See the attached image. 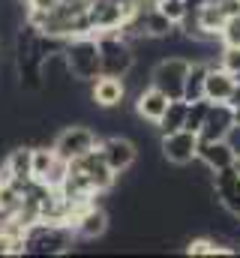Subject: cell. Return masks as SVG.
Listing matches in <instances>:
<instances>
[{
  "instance_id": "cell-17",
  "label": "cell",
  "mask_w": 240,
  "mask_h": 258,
  "mask_svg": "<svg viewBox=\"0 0 240 258\" xmlns=\"http://www.w3.org/2000/svg\"><path fill=\"white\" fill-rule=\"evenodd\" d=\"M207 60H189V72L183 78V99L186 102H195V99H204V78H207Z\"/></svg>"
},
{
  "instance_id": "cell-22",
  "label": "cell",
  "mask_w": 240,
  "mask_h": 258,
  "mask_svg": "<svg viewBox=\"0 0 240 258\" xmlns=\"http://www.w3.org/2000/svg\"><path fill=\"white\" fill-rule=\"evenodd\" d=\"M156 9H159L165 18H171L174 24H180L192 6H189V0H159V3H156Z\"/></svg>"
},
{
  "instance_id": "cell-28",
  "label": "cell",
  "mask_w": 240,
  "mask_h": 258,
  "mask_svg": "<svg viewBox=\"0 0 240 258\" xmlns=\"http://www.w3.org/2000/svg\"><path fill=\"white\" fill-rule=\"evenodd\" d=\"M234 126H240V105L234 108Z\"/></svg>"
},
{
  "instance_id": "cell-3",
  "label": "cell",
  "mask_w": 240,
  "mask_h": 258,
  "mask_svg": "<svg viewBox=\"0 0 240 258\" xmlns=\"http://www.w3.org/2000/svg\"><path fill=\"white\" fill-rule=\"evenodd\" d=\"M99 42V60H102V75H117L126 78L129 69L135 66V51L129 45V39L120 30H99L93 33Z\"/></svg>"
},
{
  "instance_id": "cell-26",
  "label": "cell",
  "mask_w": 240,
  "mask_h": 258,
  "mask_svg": "<svg viewBox=\"0 0 240 258\" xmlns=\"http://www.w3.org/2000/svg\"><path fill=\"white\" fill-rule=\"evenodd\" d=\"M228 105H231V108H237L240 105V81L234 84V90H231V96H228Z\"/></svg>"
},
{
  "instance_id": "cell-30",
  "label": "cell",
  "mask_w": 240,
  "mask_h": 258,
  "mask_svg": "<svg viewBox=\"0 0 240 258\" xmlns=\"http://www.w3.org/2000/svg\"><path fill=\"white\" fill-rule=\"evenodd\" d=\"M3 219H6V213H3V210H0V222H3Z\"/></svg>"
},
{
  "instance_id": "cell-7",
  "label": "cell",
  "mask_w": 240,
  "mask_h": 258,
  "mask_svg": "<svg viewBox=\"0 0 240 258\" xmlns=\"http://www.w3.org/2000/svg\"><path fill=\"white\" fill-rule=\"evenodd\" d=\"M198 144H201V138H198V132H192V129H177V132H168V135H162V156L171 162V165H189V162H195L198 159Z\"/></svg>"
},
{
  "instance_id": "cell-24",
  "label": "cell",
  "mask_w": 240,
  "mask_h": 258,
  "mask_svg": "<svg viewBox=\"0 0 240 258\" xmlns=\"http://www.w3.org/2000/svg\"><path fill=\"white\" fill-rule=\"evenodd\" d=\"M219 66H225L228 72H237V69H240V48H234V45H222Z\"/></svg>"
},
{
  "instance_id": "cell-1",
  "label": "cell",
  "mask_w": 240,
  "mask_h": 258,
  "mask_svg": "<svg viewBox=\"0 0 240 258\" xmlns=\"http://www.w3.org/2000/svg\"><path fill=\"white\" fill-rule=\"evenodd\" d=\"M63 57L69 66V75L75 81H93L102 75V60H99V42L93 33L72 36L63 42Z\"/></svg>"
},
{
  "instance_id": "cell-11",
  "label": "cell",
  "mask_w": 240,
  "mask_h": 258,
  "mask_svg": "<svg viewBox=\"0 0 240 258\" xmlns=\"http://www.w3.org/2000/svg\"><path fill=\"white\" fill-rule=\"evenodd\" d=\"M69 228H72V234H75L78 240H96V237H102V234L108 231V213L93 201V204H87V207L69 222Z\"/></svg>"
},
{
  "instance_id": "cell-32",
  "label": "cell",
  "mask_w": 240,
  "mask_h": 258,
  "mask_svg": "<svg viewBox=\"0 0 240 258\" xmlns=\"http://www.w3.org/2000/svg\"><path fill=\"white\" fill-rule=\"evenodd\" d=\"M18 3H27V0H18Z\"/></svg>"
},
{
  "instance_id": "cell-23",
  "label": "cell",
  "mask_w": 240,
  "mask_h": 258,
  "mask_svg": "<svg viewBox=\"0 0 240 258\" xmlns=\"http://www.w3.org/2000/svg\"><path fill=\"white\" fill-rule=\"evenodd\" d=\"M219 42L240 48V12L225 18V24H222V30H219Z\"/></svg>"
},
{
  "instance_id": "cell-15",
  "label": "cell",
  "mask_w": 240,
  "mask_h": 258,
  "mask_svg": "<svg viewBox=\"0 0 240 258\" xmlns=\"http://www.w3.org/2000/svg\"><path fill=\"white\" fill-rule=\"evenodd\" d=\"M168 96L159 90V87H144V90H138V96H135V111H138V117L141 120H147V123H156L162 114H165V108H168Z\"/></svg>"
},
{
  "instance_id": "cell-8",
  "label": "cell",
  "mask_w": 240,
  "mask_h": 258,
  "mask_svg": "<svg viewBox=\"0 0 240 258\" xmlns=\"http://www.w3.org/2000/svg\"><path fill=\"white\" fill-rule=\"evenodd\" d=\"M99 153H102V159H105V165L114 171V174H123V171H129L132 165H135V156H138V150H135V144L129 141V138H120V135H111V138H99Z\"/></svg>"
},
{
  "instance_id": "cell-10",
  "label": "cell",
  "mask_w": 240,
  "mask_h": 258,
  "mask_svg": "<svg viewBox=\"0 0 240 258\" xmlns=\"http://www.w3.org/2000/svg\"><path fill=\"white\" fill-rule=\"evenodd\" d=\"M234 129V108L228 102H210L207 117L198 129L201 141H216V138H228V132Z\"/></svg>"
},
{
  "instance_id": "cell-19",
  "label": "cell",
  "mask_w": 240,
  "mask_h": 258,
  "mask_svg": "<svg viewBox=\"0 0 240 258\" xmlns=\"http://www.w3.org/2000/svg\"><path fill=\"white\" fill-rule=\"evenodd\" d=\"M60 156L54 153V147H33V162H30V171H33V180H39V183H45V177L51 174V168H54V162H57Z\"/></svg>"
},
{
  "instance_id": "cell-13",
  "label": "cell",
  "mask_w": 240,
  "mask_h": 258,
  "mask_svg": "<svg viewBox=\"0 0 240 258\" xmlns=\"http://www.w3.org/2000/svg\"><path fill=\"white\" fill-rule=\"evenodd\" d=\"M90 99L99 108H117L126 99V81L117 75H99L90 81Z\"/></svg>"
},
{
  "instance_id": "cell-4",
  "label": "cell",
  "mask_w": 240,
  "mask_h": 258,
  "mask_svg": "<svg viewBox=\"0 0 240 258\" xmlns=\"http://www.w3.org/2000/svg\"><path fill=\"white\" fill-rule=\"evenodd\" d=\"M189 72V60L186 57H162L159 63L150 69V84L159 87L168 99H183V78Z\"/></svg>"
},
{
  "instance_id": "cell-20",
  "label": "cell",
  "mask_w": 240,
  "mask_h": 258,
  "mask_svg": "<svg viewBox=\"0 0 240 258\" xmlns=\"http://www.w3.org/2000/svg\"><path fill=\"white\" fill-rule=\"evenodd\" d=\"M186 252L189 255H234V249H228L216 237H195V240H189Z\"/></svg>"
},
{
  "instance_id": "cell-2",
  "label": "cell",
  "mask_w": 240,
  "mask_h": 258,
  "mask_svg": "<svg viewBox=\"0 0 240 258\" xmlns=\"http://www.w3.org/2000/svg\"><path fill=\"white\" fill-rule=\"evenodd\" d=\"M72 240H75L72 228L60 222L36 219L33 225L24 228V252L30 255H60L72 246Z\"/></svg>"
},
{
  "instance_id": "cell-21",
  "label": "cell",
  "mask_w": 240,
  "mask_h": 258,
  "mask_svg": "<svg viewBox=\"0 0 240 258\" xmlns=\"http://www.w3.org/2000/svg\"><path fill=\"white\" fill-rule=\"evenodd\" d=\"M207 108H210V99H195V102H186V129L198 132L204 117H207Z\"/></svg>"
},
{
  "instance_id": "cell-18",
  "label": "cell",
  "mask_w": 240,
  "mask_h": 258,
  "mask_svg": "<svg viewBox=\"0 0 240 258\" xmlns=\"http://www.w3.org/2000/svg\"><path fill=\"white\" fill-rule=\"evenodd\" d=\"M156 126H159L162 135L177 132V129L186 126V99H171V102H168V108H165V114L156 120Z\"/></svg>"
},
{
  "instance_id": "cell-31",
  "label": "cell",
  "mask_w": 240,
  "mask_h": 258,
  "mask_svg": "<svg viewBox=\"0 0 240 258\" xmlns=\"http://www.w3.org/2000/svg\"><path fill=\"white\" fill-rule=\"evenodd\" d=\"M234 78H237V81H240V69H237V72H234Z\"/></svg>"
},
{
  "instance_id": "cell-29",
  "label": "cell",
  "mask_w": 240,
  "mask_h": 258,
  "mask_svg": "<svg viewBox=\"0 0 240 258\" xmlns=\"http://www.w3.org/2000/svg\"><path fill=\"white\" fill-rule=\"evenodd\" d=\"M234 168H237V174H240V153H237V159H234Z\"/></svg>"
},
{
  "instance_id": "cell-16",
  "label": "cell",
  "mask_w": 240,
  "mask_h": 258,
  "mask_svg": "<svg viewBox=\"0 0 240 258\" xmlns=\"http://www.w3.org/2000/svg\"><path fill=\"white\" fill-rule=\"evenodd\" d=\"M30 162H33V147H15L9 156H6V180H15V183H27L33 177L30 171Z\"/></svg>"
},
{
  "instance_id": "cell-14",
  "label": "cell",
  "mask_w": 240,
  "mask_h": 258,
  "mask_svg": "<svg viewBox=\"0 0 240 258\" xmlns=\"http://www.w3.org/2000/svg\"><path fill=\"white\" fill-rule=\"evenodd\" d=\"M234 84H237L234 72H228L225 66H219V63H210L207 78H204V99H210V102H228Z\"/></svg>"
},
{
  "instance_id": "cell-25",
  "label": "cell",
  "mask_w": 240,
  "mask_h": 258,
  "mask_svg": "<svg viewBox=\"0 0 240 258\" xmlns=\"http://www.w3.org/2000/svg\"><path fill=\"white\" fill-rule=\"evenodd\" d=\"M57 6L60 0H27V9H33V12H51Z\"/></svg>"
},
{
  "instance_id": "cell-6",
  "label": "cell",
  "mask_w": 240,
  "mask_h": 258,
  "mask_svg": "<svg viewBox=\"0 0 240 258\" xmlns=\"http://www.w3.org/2000/svg\"><path fill=\"white\" fill-rule=\"evenodd\" d=\"M69 168L81 171V174L87 177V183L93 186V192H96V195L108 192V189L114 186V180H117V174L105 165V159H102L99 147H96V150H90V153H84V156H78V159H72V162H69Z\"/></svg>"
},
{
  "instance_id": "cell-9",
  "label": "cell",
  "mask_w": 240,
  "mask_h": 258,
  "mask_svg": "<svg viewBox=\"0 0 240 258\" xmlns=\"http://www.w3.org/2000/svg\"><path fill=\"white\" fill-rule=\"evenodd\" d=\"M210 192L216 195V201H219L234 219H240V174H237L234 165H228V168H222V171H213Z\"/></svg>"
},
{
  "instance_id": "cell-5",
  "label": "cell",
  "mask_w": 240,
  "mask_h": 258,
  "mask_svg": "<svg viewBox=\"0 0 240 258\" xmlns=\"http://www.w3.org/2000/svg\"><path fill=\"white\" fill-rule=\"evenodd\" d=\"M96 144H99V135H96L93 129H87V126H66L57 138H54V144H51V147H54V153H57L60 159L72 162V159H78V156H84V153L96 150Z\"/></svg>"
},
{
  "instance_id": "cell-12",
  "label": "cell",
  "mask_w": 240,
  "mask_h": 258,
  "mask_svg": "<svg viewBox=\"0 0 240 258\" xmlns=\"http://www.w3.org/2000/svg\"><path fill=\"white\" fill-rule=\"evenodd\" d=\"M237 159V150L228 138H216V141H201L198 144V162L207 168V171H222L228 165H234Z\"/></svg>"
},
{
  "instance_id": "cell-27",
  "label": "cell",
  "mask_w": 240,
  "mask_h": 258,
  "mask_svg": "<svg viewBox=\"0 0 240 258\" xmlns=\"http://www.w3.org/2000/svg\"><path fill=\"white\" fill-rule=\"evenodd\" d=\"M3 180H6V165L0 162V183H3Z\"/></svg>"
}]
</instances>
